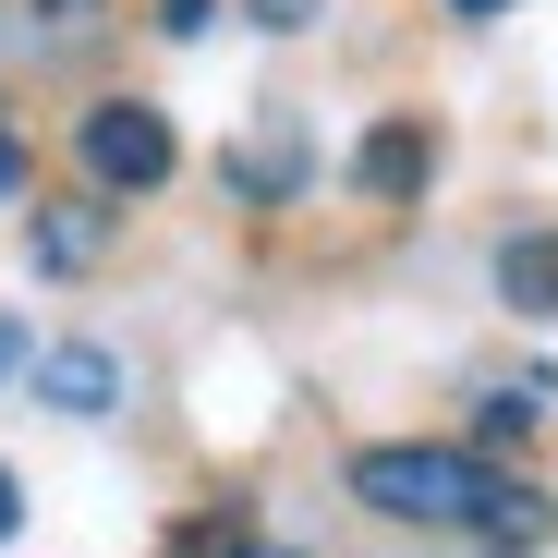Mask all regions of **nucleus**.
Here are the masks:
<instances>
[{"label": "nucleus", "instance_id": "obj_1", "mask_svg": "<svg viewBox=\"0 0 558 558\" xmlns=\"http://www.w3.org/2000/svg\"><path fill=\"white\" fill-rule=\"evenodd\" d=\"M352 498L389 510V522H449L474 534V510L498 498V474L474 449H425V437H389V449H352Z\"/></svg>", "mask_w": 558, "mask_h": 558}, {"label": "nucleus", "instance_id": "obj_2", "mask_svg": "<svg viewBox=\"0 0 558 558\" xmlns=\"http://www.w3.org/2000/svg\"><path fill=\"white\" fill-rule=\"evenodd\" d=\"M73 158H85V182H110V195H158L182 146H170V122L146 98H98V110L73 122Z\"/></svg>", "mask_w": 558, "mask_h": 558}, {"label": "nucleus", "instance_id": "obj_3", "mask_svg": "<svg viewBox=\"0 0 558 558\" xmlns=\"http://www.w3.org/2000/svg\"><path fill=\"white\" fill-rule=\"evenodd\" d=\"M37 401L49 413H110L122 401V352L110 340H49L37 352Z\"/></svg>", "mask_w": 558, "mask_h": 558}, {"label": "nucleus", "instance_id": "obj_4", "mask_svg": "<svg viewBox=\"0 0 558 558\" xmlns=\"http://www.w3.org/2000/svg\"><path fill=\"white\" fill-rule=\"evenodd\" d=\"M425 170H437V134H425V122H377V134L352 146V182H364V195H377V207L425 195Z\"/></svg>", "mask_w": 558, "mask_h": 558}, {"label": "nucleus", "instance_id": "obj_5", "mask_svg": "<svg viewBox=\"0 0 558 558\" xmlns=\"http://www.w3.org/2000/svg\"><path fill=\"white\" fill-rule=\"evenodd\" d=\"M546 534H558V510H546L534 486H510V474H498V498L474 510V546H486V558H534Z\"/></svg>", "mask_w": 558, "mask_h": 558}, {"label": "nucleus", "instance_id": "obj_6", "mask_svg": "<svg viewBox=\"0 0 558 558\" xmlns=\"http://www.w3.org/2000/svg\"><path fill=\"white\" fill-rule=\"evenodd\" d=\"M498 292L522 316H558V231H510L498 243Z\"/></svg>", "mask_w": 558, "mask_h": 558}, {"label": "nucleus", "instance_id": "obj_7", "mask_svg": "<svg viewBox=\"0 0 558 558\" xmlns=\"http://www.w3.org/2000/svg\"><path fill=\"white\" fill-rule=\"evenodd\" d=\"M231 195H255V207L304 195V134H255V146H231Z\"/></svg>", "mask_w": 558, "mask_h": 558}, {"label": "nucleus", "instance_id": "obj_8", "mask_svg": "<svg viewBox=\"0 0 558 558\" xmlns=\"http://www.w3.org/2000/svg\"><path fill=\"white\" fill-rule=\"evenodd\" d=\"M98 243H110V207H37V267H49V279L98 267Z\"/></svg>", "mask_w": 558, "mask_h": 558}, {"label": "nucleus", "instance_id": "obj_9", "mask_svg": "<svg viewBox=\"0 0 558 558\" xmlns=\"http://www.w3.org/2000/svg\"><path fill=\"white\" fill-rule=\"evenodd\" d=\"M0 13H13L25 49H73L85 25H98V0H0Z\"/></svg>", "mask_w": 558, "mask_h": 558}, {"label": "nucleus", "instance_id": "obj_10", "mask_svg": "<svg viewBox=\"0 0 558 558\" xmlns=\"http://www.w3.org/2000/svg\"><path fill=\"white\" fill-rule=\"evenodd\" d=\"M546 401H558L546 377H498V389L474 401V425H486V437H534V425H546Z\"/></svg>", "mask_w": 558, "mask_h": 558}, {"label": "nucleus", "instance_id": "obj_11", "mask_svg": "<svg viewBox=\"0 0 558 558\" xmlns=\"http://www.w3.org/2000/svg\"><path fill=\"white\" fill-rule=\"evenodd\" d=\"M231 546H243V522H182L158 558H231Z\"/></svg>", "mask_w": 558, "mask_h": 558}, {"label": "nucleus", "instance_id": "obj_12", "mask_svg": "<svg viewBox=\"0 0 558 558\" xmlns=\"http://www.w3.org/2000/svg\"><path fill=\"white\" fill-rule=\"evenodd\" d=\"M243 13H255L267 37H292V25H316V0H243Z\"/></svg>", "mask_w": 558, "mask_h": 558}, {"label": "nucleus", "instance_id": "obj_13", "mask_svg": "<svg viewBox=\"0 0 558 558\" xmlns=\"http://www.w3.org/2000/svg\"><path fill=\"white\" fill-rule=\"evenodd\" d=\"M158 25H170V37H207V25H219V0H158Z\"/></svg>", "mask_w": 558, "mask_h": 558}, {"label": "nucleus", "instance_id": "obj_14", "mask_svg": "<svg viewBox=\"0 0 558 558\" xmlns=\"http://www.w3.org/2000/svg\"><path fill=\"white\" fill-rule=\"evenodd\" d=\"M13 195H25V146L0 134V207H13Z\"/></svg>", "mask_w": 558, "mask_h": 558}, {"label": "nucleus", "instance_id": "obj_15", "mask_svg": "<svg viewBox=\"0 0 558 558\" xmlns=\"http://www.w3.org/2000/svg\"><path fill=\"white\" fill-rule=\"evenodd\" d=\"M13 364H25V316H13V304H0V377H13Z\"/></svg>", "mask_w": 558, "mask_h": 558}, {"label": "nucleus", "instance_id": "obj_16", "mask_svg": "<svg viewBox=\"0 0 558 558\" xmlns=\"http://www.w3.org/2000/svg\"><path fill=\"white\" fill-rule=\"evenodd\" d=\"M25 522V486H13V461H0V534H13Z\"/></svg>", "mask_w": 558, "mask_h": 558}, {"label": "nucleus", "instance_id": "obj_17", "mask_svg": "<svg viewBox=\"0 0 558 558\" xmlns=\"http://www.w3.org/2000/svg\"><path fill=\"white\" fill-rule=\"evenodd\" d=\"M449 13H474V25H486V13H510V0H449Z\"/></svg>", "mask_w": 558, "mask_h": 558}, {"label": "nucleus", "instance_id": "obj_18", "mask_svg": "<svg viewBox=\"0 0 558 558\" xmlns=\"http://www.w3.org/2000/svg\"><path fill=\"white\" fill-rule=\"evenodd\" d=\"M231 558H292V546H231Z\"/></svg>", "mask_w": 558, "mask_h": 558}]
</instances>
